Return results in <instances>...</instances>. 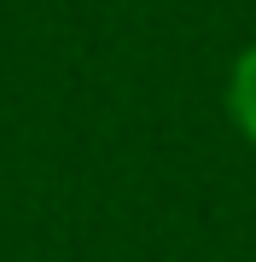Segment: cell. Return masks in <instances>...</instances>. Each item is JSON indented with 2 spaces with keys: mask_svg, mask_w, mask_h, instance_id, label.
Returning a JSON list of instances; mask_svg holds the SVG:
<instances>
[{
  "mask_svg": "<svg viewBox=\"0 0 256 262\" xmlns=\"http://www.w3.org/2000/svg\"><path fill=\"white\" fill-rule=\"evenodd\" d=\"M233 111L245 122V134L256 140V47L239 58V70H233Z\"/></svg>",
  "mask_w": 256,
  "mask_h": 262,
  "instance_id": "6da1fadb",
  "label": "cell"
}]
</instances>
